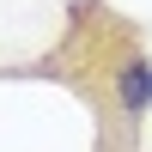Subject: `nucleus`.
<instances>
[{
	"label": "nucleus",
	"mask_w": 152,
	"mask_h": 152,
	"mask_svg": "<svg viewBox=\"0 0 152 152\" xmlns=\"http://www.w3.org/2000/svg\"><path fill=\"white\" fill-rule=\"evenodd\" d=\"M116 91H122V110H152V61H128L122 67V79H116Z\"/></svg>",
	"instance_id": "f257e3e1"
}]
</instances>
